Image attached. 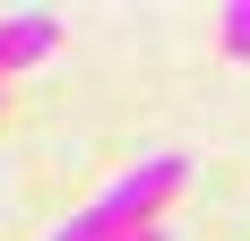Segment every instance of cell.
<instances>
[{"label":"cell","mask_w":250,"mask_h":241,"mask_svg":"<svg viewBox=\"0 0 250 241\" xmlns=\"http://www.w3.org/2000/svg\"><path fill=\"white\" fill-rule=\"evenodd\" d=\"M52 43H61V18H52V9H9V18H0V78L35 69Z\"/></svg>","instance_id":"cell-2"},{"label":"cell","mask_w":250,"mask_h":241,"mask_svg":"<svg viewBox=\"0 0 250 241\" xmlns=\"http://www.w3.org/2000/svg\"><path fill=\"white\" fill-rule=\"evenodd\" d=\"M181 181H190L181 155H147V164H129L112 190H95L52 241H138V233H155V207H164Z\"/></svg>","instance_id":"cell-1"},{"label":"cell","mask_w":250,"mask_h":241,"mask_svg":"<svg viewBox=\"0 0 250 241\" xmlns=\"http://www.w3.org/2000/svg\"><path fill=\"white\" fill-rule=\"evenodd\" d=\"M138 241H164V233H138Z\"/></svg>","instance_id":"cell-4"},{"label":"cell","mask_w":250,"mask_h":241,"mask_svg":"<svg viewBox=\"0 0 250 241\" xmlns=\"http://www.w3.org/2000/svg\"><path fill=\"white\" fill-rule=\"evenodd\" d=\"M225 52H233V60H250V0H233V9H225Z\"/></svg>","instance_id":"cell-3"}]
</instances>
